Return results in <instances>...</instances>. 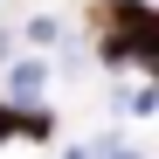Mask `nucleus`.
I'll list each match as a JSON object with an SVG mask.
<instances>
[{
  "mask_svg": "<svg viewBox=\"0 0 159 159\" xmlns=\"http://www.w3.org/2000/svg\"><path fill=\"white\" fill-rule=\"evenodd\" d=\"M118 42H111V56H145L152 48V21H145V7H118Z\"/></svg>",
  "mask_w": 159,
  "mask_h": 159,
  "instance_id": "1",
  "label": "nucleus"
},
{
  "mask_svg": "<svg viewBox=\"0 0 159 159\" xmlns=\"http://www.w3.org/2000/svg\"><path fill=\"white\" fill-rule=\"evenodd\" d=\"M42 90V62H14V97H35Z\"/></svg>",
  "mask_w": 159,
  "mask_h": 159,
  "instance_id": "2",
  "label": "nucleus"
}]
</instances>
